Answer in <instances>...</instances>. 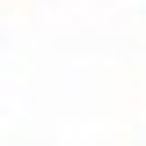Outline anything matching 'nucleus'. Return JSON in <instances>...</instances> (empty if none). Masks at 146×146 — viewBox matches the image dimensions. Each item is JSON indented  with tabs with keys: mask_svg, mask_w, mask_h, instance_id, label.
<instances>
[]
</instances>
